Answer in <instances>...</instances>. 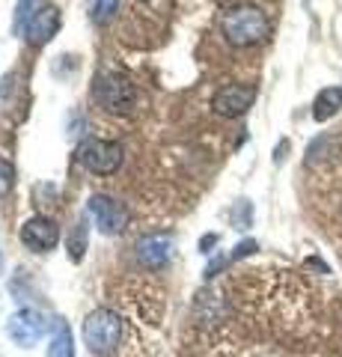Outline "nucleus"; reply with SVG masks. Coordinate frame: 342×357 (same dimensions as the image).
Returning <instances> with one entry per match:
<instances>
[{
	"label": "nucleus",
	"mask_w": 342,
	"mask_h": 357,
	"mask_svg": "<svg viewBox=\"0 0 342 357\" xmlns=\"http://www.w3.org/2000/svg\"><path fill=\"white\" fill-rule=\"evenodd\" d=\"M220 30H224L229 45H235V48H250V45H259L265 36H268V15H265L259 6L241 3V6H233L224 13Z\"/></svg>",
	"instance_id": "nucleus-1"
},
{
	"label": "nucleus",
	"mask_w": 342,
	"mask_h": 357,
	"mask_svg": "<svg viewBox=\"0 0 342 357\" xmlns=\"http://www.w3.org/2000/svg\"><path fill=\"white\" fill-rule=\"evenodd\" d=\"M93 96L104 110H110V114H131L137 105V86L131 84V77H125L123 72L95 75Z\"/></svg>",
	"instance_id": "nucleus-2"
},
{
	"label": "nucleus",
	"mask_w": 342,
	"mask_h": 357,
	"mask_svg": "<svg viewBox=\"0 0 342 357\" xmlns=\"http://www.w3.org/2000/svg\"><path fill=\"white\" fill-rule=\"evenodd\" d=\"M119 316L114 310H107V307H98L93 310L90 316H86L84 321V342H86V349H90L93 354H107V351H114V345L119 340Z\"/></svg>",
	"instance_id": "nucleus-3"
},
{
	"label": "nucleus",
	"mask_w": 342,
	"mask_h": 357,
	"mask_svg": "<svg viewBox=\"0 0 342 357\" xmlns=\"http://www.w3.org/2000/svg\"><path fill=\"white\" fill-rule=\"evenodd\" d=\"M78 161H81L90 173L110 176L114 170H119V164H123V146H119L116 140L86 137L81 146H78Z\"/></svg>",
	"instance_id": "nucleus-4"
},
{
	"label": "nucleus",
	"mask_w": 342,
	"mask_h": 357,
	"mask_svg": "<svg viewBox=\"0 0 342 357\" xmlns=\"http://www.w3.org/2000/svg\"><path fill=\"white\" fill-rule=\"evenodd\" d=\"M86 211H90L93 223L104 232V236H116V232H123L125 223H128L125 206L119 203V199L107 197V194H93L90 199H86Z\"/></svg>",
	"instance_id": "nucleus-5"
},
{
	"label": "nucleus",
	"mask_w": 342,
	"mask_h": 357,
	"mask_svg": "<svg viewBox=\"0 0 342 357\" xmlns=\"http://www.w3.org/2000/svg\"><path fill=\"white\" fill-rule=\"evenodd\" d=\"M256 102V86H244V84H226L220 86L215 98H212V110L217 116H241L247 114L250 105Z\"/></svg>",
	"instance_id": "nucleus-6"
},
{
	"label": "nucleus",
	"mask_w": 342,
	"mask_h": 357,
	"mask_svg": "<svg viewBox=\"0 0 342 357\" xmlns=\"http://www.w3.org/2000/svg\"><path fill=\"white\" fill-rule=\"evenodd\" d=\"M6 333L15 345L30 349V345H36L39 337L45 333V316L36 310H18V312H13V319L6 321Z\"/></svg>",
	"instance_id": "nucleus-7"
},
{
	"label": "nucleus",
	"mask_w": 342,
	"mask_h": 357,
	"mask_svg": "<svg viewBox=\"0 0 342 357\" xmlns=\"http://www.w3.org/2000/svg\"><path fill=\"white\" fill-rule=\"evenodd\" d=\"M21 241H24V248H30L33 253L54 250L60 244V227L51 218L36 215V218H30L24 227H21Z\"/></svg>",
	"instance_id": "nucleus-8"
},
{
	"label": "nucleus",
	"mask_w": 342,
	"mask_h": 357,
	"mask_svg": "<svg viewBox=\"0 0 342 357\" xmlns=\"http://www.w3.org/2000/svg\"><path fill=\"white\" fill-rule=\"evenodd\" d=\"M60 30V9L57 6H39L36 15L27 24V42L30 45H48Z\"/></svg>",
	"instance_id": "nucleus-9"
},
{
	"label": "nucleus",
	"mask_w": 342,
	"mask_h": 357,
	"mask_svg": "<svg viewBox=\"0 0 342 357\" xmlns=\"http://www.w3.org/2000/svg\"><path fill=\"white\" fill-rule=\"evenodd\" d=\"M170 253H173V238L170 236H143L134 244V256L149 268H161L170 259Z\"/></svg>",
	"instance_id": "nucleus-10"
},
{
	"label": "nucleus",
	"mask_w": 342,
	"mask_h": 357,
	"mask_svg": "<svg viewBox=\"0 0 342 357\" xmlns=\"http://www.w3.org/2000/svg\"><path fill=\"white\" fill-rule=\"evenodd\" d=\"M342 107V86H325L313 102V119L316 122H327L330 116H336Z\"/></svg>",
	"instance_id": "nucleus-11"
},
{
	"label": "nucleus",
	"mask_w": 342,
	"mask_h": 357,
	"mask_svg": "<svg viewBox=\"0 0 342 357\" xmlns=\"http://www.w3.org/2000/svg\"><path fill=\"white\" fill-rule=\"evenodd\" d=\"M48 357H75L72 331H69V325H63V321H57V328H54V337H51V345H48Z\"/></svg>",
	"instance_id": "nucleus-12"
},
{
	"label": "nucleus",
	"mask_w": 342,
	"mask_h": 357,
	"mask_svg": "<svg viewBox=\"0 0 342 357\" xmlns=\"http://www.w3.org/2000/svg\"><path fill=\"white\" fill-rule=\"evenodd\" d=\"M116 6H119V0H90V18H93V24H107V21H114Z\"/></svg>",
	"instance_id": "nucleus-13"
},
{
	"label": "nucleus",
	"mask_w": 342,
	"mask_h": 357,
	"mask_svg": "<svg viewBox=\"0 0 342 357\" xmlns=\"http://www.w3.org/2000/svg\"><path fill=\"white\" fill-rule=\"evenodd\" d=\"M36 0H18V9H15V33L18 30H27V24H30V18L36 15Z\"/></svg>",
	"instance_id": "nucleus-14"
},
{
	"label": "nucleus",
	"mask_w": 342,
	"mask_h": 357,
	"mask_svg": "<svg viewBox=\"0 0 342 357\" xmlns=\"http://www.w3.org/2000/svg\"><path fill=\"white\" fill-rule=\"evenodd\" d=\"M330 146H334V137H318V140H313V143H310V149H306V164L322 161Z\"/></svg>",
	"instance_id": "nucleus-15"
},
{
	"label": "nucleus",
	"mask_w": 342,
	"mask_h": 357,
	"mask_svg": "<svg viewBox=\"0 0 342 357\" xmlns=\"http://www.w3.org/2000/svg\"><path fill=\"white\" fill-rule=\"evenodd\" d=\"M84 256V223L75 227V236H72V259H81Z\"/></svg>",
	"instance_id": "nucleus-16"
},
{
	"label": "nucleus",
	"mask_w": 342,
	"mask_h": 357,
	"mask_svg": "<svg viewBox=\"0 0 342 357\" xmlns=\"http://www.w3.org/2000/svg\"><path fill=\"white\" fill-rule=\"evenodd\" d=\"M9 182H13V164H6V161H0V188H9Z\"/></svg>",
	"instance_id": "nucleus-17"
}]
</instances>
